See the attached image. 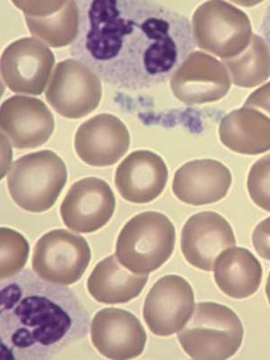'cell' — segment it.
Wrapping results in <instances>:
<instances>
[{
  "label": "cell",
  "instance_id": "6",
  "mask_svg": "<svg viewBox=\"0 0 270 360\" xmlns=\"http://www.w3.org/2000/svg\"><path fill=\"white\" fill-rule=\"evenodd\" d=\"M192 31L197 46L221 60L239 56L249 46L252 37L246 13L219 0L198 6L193 15Z\"/></svg>",
  "mask_w": 270,
  "mask_h": 360
},
{
  "label": "cell",
  "instance_id": "27",
  "mask_svg": "<svg viewBox=\"0 0 270 360\" xmlns=\"http://www.w3.org/2000/svg\"><path fill=\"white\" fill-rule=\"evenodd\" d=\"M243 107L256 109L270 118V82L256 89L247 98Z\"/></svg>",
  "mask_w": 270,
  "mask_h": 360
},
{
  "label": "cell",
  "instance_id": "15",
  "mask_svg": "<svg viewBox=\"0 0 270 360\" xmlns=\"http://www.w3.org/2000/svg\"><path fill=\"white\" fill-rule=\"evenodd\" d=\"M0 127L13 147L35 149L50 139L54 131L53 112L40 99L13 96L1 105Z\"/></svg>",
  "mask_w": 270,
  "mask_h": 360
},
{
  "label": "cell",
  "instance_id": "13",
  "mask_svg": "<svg viewBox=\"0 0 270 360\" xmlns=\"http://www.w3.org/2000/svg\"><path fill=\"white\" fill-rule=\"evenodd\" d=\"M90 336L95 349L105 358L127 360L143 354L147 342L146 329L130 311L105 308L90 323Z\"/></svg>",
  "mask_w": 270,
  "mask_h": 360
},
{
  "label": "cell",
  "instance_id": "29",
  "mask_svg": "<svg viewBox=\"0 0 270 360\" xmlns=\"http://www.w3.org/2000/svg\"><path fill=\"white\" fill-rule=\"evenodd\" d=\"M266 298H268L269 303L270 305V273L268 276V279H266Z\"/></svg>",
  "mask_w": 270,
  "mask_h": 360
},
{
  "label": "cell",
  "instance_id": "18",
  "mask_svg": "<svg viewBox=\"0 0 270 360\" xmlns=\"http://www.w3.org/2000/svg\"><path fill=\"white\" fill-rule=\"evenodd\" d=\"M169 170L162 157L150 150H135L119 164L115 184L121 197L134 204H148L162 194Z\"/></svg>",
  "mask_w": 270,
  "mask_h": 360
},
{
  "label": "cell",
  "instance_id": "21",
  "mask_svg": "<svg viewBox=\"0 0 270 360\" xmlns=\"http://www.w3.org/2000/svg\"><path fill=\"white\" fill-rule=\"evenodd\" d=\"M221 143L243 155H259L270 150V118L256 109L231 112L219 127Z\"/></svg>",
  "mask_w": 270,
  "mask_h": 360
},
{
  "label": "cell",
  "instance_id": "23",
  "mask_svg": "<svg viewBox=\"0 0 270 360\" xmlns=\"http://www.w3.org/2000/svg\"><path fill=\"white\" fill-rule=\"evenodd\" d=\"M234 85L252 89L270 77V50L264 38L252 34L249 46L239 56L221 60Z\"/></svg>",
  "mask_w": 270,
  "mask_h": 360
},
{
  "label": "cell",
  "instance_id": "16",
  "mask_svg": "<svg viewBox=\"0 0 270 360\" xmlns=\"http://www.w3.org/2000/svg\"><path fill=\"white\" fill-rule=\"evenodd\" d=\"M131 138L125 124L111 114H99L79 127L74 147L89 166L104 168L117 163L128 152Z\"/></svg>",
  "mask_w": 270,
  "mask_h": 360
},
{
  "label": "cell",
  "instance_id": "19",
  "mask_svg": "<svg viewBox=\"0 0 270 360\" xmlns=\"http://www.w3.org/2000/svg\"><path fill=\"white\" fill-rule=\"evenodd\" d=\"M233 182L230 169L214 160H195L176 170L172 191L179 200L201 207L226 197Z\"/></svg>",
  "mask_w": 270,
  "mask_h": 360
},
{
  "label": "cell",
  "instance_id": "14",
  "mask_svg": "<svg viewBox=\"0 0 270 360\" xmlns=\"http://www.w3.org/2000/svg\"><path fill=\"white\" fill-rule=\"evenodd\" d=\"M236 234L215 212H201L186 221L181 231V252L186 262L202 271H212L224 250L236 247Z\"/></svg>",
  "mask_w": 270,
  "mask_h": 360
},
{
  "label": "cell",
  "instance_id": "25",
  "mask_svg": "<svg viewBox=\"0 0 270 360\" xmlns=\"http://www.w3.org/2000/svg\"><path fill=\"white\" fill-rule=\"evenodd\" d=\"M247 188L254 204L270 212V154L253 164L248 176Z\"/></svg>",
  "mask_w": 270,
  "mask_h": 360
},
{
  "label": "cell",
  "instance_id": "26",
  "mask_svg": "<svg viewBox=\"0 0 270 360\" xmlns=\"http://www.w3.org/2000/svg\"><path fill=\"white\" fill-rule=\"evenodd\" d=\"M252 244L259 256L270 262V217L260 221L254 229Z\"/></svg>",
  "mask_w": 270,
  "mask_h": 360
},
{
  "label": "cell",
  "instance_id": "8",
  "mask_svg": "<svg viewBox=\"0 0 270 360\" xmlns=\"http://www.w3.org/2000/svg\"><path fill=\"white\" fill-rule=\"evenodd\" d=\"M102 93L101 78L85 63L69 59L57 64L45 98L62 117L80 119L98 108Z\"/></svg>",
  "mask_w": 270,
  "mask_h": 360
},
{
  "label": "cell",
  "instance_id": "20",
  "mask_svg": "<svg viewBox=\"0 0 270 360\" xmlns=\"http://www.w3.org/2000/svg\"><path fill=\"white\" fill-rule=\"evenodd\" d=\"M214 281L224 294L234 299L252 297L262 282L259 260L245 248L224 250L214 264Z\"/></svg>",
  "mask_w": 270,
  "mask_h": 360
},
{
  "label": "cell",
  "instance_id": "2",
  "mask_svg": "<svg viewBox=\"0 0 270 360\" xmlns=\"http://www.w3.org/2000/svg\"><path fill=\"white\" fill-rule=\"evenodd\" d=\"M0 310L1 359H49L89 333L74 292L29 269L2 281Z\"/></svg>",
  "mask_w": 270,
  "mask_h": 360
},
{
  "label": "cell",
  "instance_id": "5",
  "mask_svg": "<svg viewBox=\"0 0 270 360\" xmlns=\"http://www.w3.org/2000/svg\"><path fill=\"white\" fill-rule=\"evenodd\" d=\"M174 224L159 212L135 215L117 238L118 262L137 274H150L165 264L174 252Z\"/></svg>",
  "mask_w": 270,
  "mask_h": 360
},
{
  "label": "cell",
  "instance_id": "28",
  "mask_svg": "<svg viewBox=\"0 0 270 360\" xmlns=\"http://www.w3.org/2000/svg\"><path fill=\"white\" fill-rule=\"evenodd\" d=\"M260 33L262 34L263 38L266 41V44L270 50V3L266 8V11L264 13V15H263V19L262 24H260L259 27Z\"/></svg>",
  "mask_w": 270,
  "mask_h": 360
},
{
  "label": "cell",
  "instance_id": "7",
  "mask_svg": "<svg viewBox=\"0 0 270 360\" xmlns=\"http://www.w3.org/2000/svg\"><path fill=\"white\" fill-rule=\"evenodd\" d=\"M91 260L88 242L72 231L57 229L44 234L35 244L32 266L45 281L62 285L75 284Z\"/></svg>",
  "mask_w": 270,
  "mask_h": 360
},
{
  "label": "cell",
  "instance_id": "3",
  "mask_svg": "<svg viewBox=\"0 0 270 360\" xmlns=\"http://www.w3.org/2000/svg\"><path fill=\"white\" fill-rule=\"evenodd\" d=\"M243 336V323L236 313L214 302L195 304L191 319L178 333L186 354L205 360L231 358L242 347Z\"/></svg>",
  "mask_w": 270,
  "mask_h": 360
},
{
  "label": "cell",
  "instance_id": "12",
  "mask_svg": "<svg viewBox=\"0 0 270 360\" xmlns=\"http://www.w3.org/2000/svg\"><path fill=\"white\" fill-rule=\"evenodd\" d=\"M117 200L110 186L101 179L85 178L74 183L60 205V217L69 229L91 233L110 221Z\"/></svg>",
  "mask_w": 270,
  "mask_h": 360
},
{
  "label": "cell",
  "instance_id": "10",
  "mask_svg": "<svg viewBox=\"0 0 270 360\" xmlns=\"http://www.w3.org/2000/svg\"><path fill=\"white\" fill-rule=\"evenodd\" d=\"M229 72L217 58L202 51H193L170 78L173 95L188 105L220 101L228 94Z\"/></svg>",
  "mask_w": 270,
  "mask_h": 360
},
{
  "label": "cell",
  "instance_id": "9",
  "mask_svg": "<svg viewBox=\"0 0 270 360\" xmlns=\"http://www.w3.org/2000/svg\"><path fill=\"white\" fill-rule=\"evenodd\" d=\"M54 63L53 51L43 41L21 38L3 51L2 79L17 94L40 96L49 82Z\"/></svg>",
  "mask_w": 270,
  "mask_h": 360
},
{
  "label": "cell",
  "instance_id": "22",
  "mask_svg": "<svg viewBox=\"0 0 270 360\" xmlns=\"http://www.w3.org/2000/svg\"><path fill=\"white\" fill-rule=\"evenodd\" d=\"M149 274L130 272L112 255L101 260L92 270L88 279V290L98 303H128L139 297L146 287Z\"/></svg>",
  "mask_w": 270,
  "mask_h": 360
},
{
  "label": "cell",
  "instance_id": "4",
  "mask_svg": "<svg viewBox=\"0 0 270 360\" xmlns=\"http://www.w3.org/2000/svg\"><path fill=\"white\" fill-rule=\"evenodd\" d=\"M68 179L65 163L50 150L27 154L13 162L6 184L22 210L43 213L53 207Z\"/></svg>",
  "mask_w": 270,
  "mask_h": 360
},
{
  "label": "cell",
  "instance_id": "17",
  "mask_svg": "<svg viewBox=\"0 0 270 360\" xmlns=\"http://www.w3.org/2000/svg\"><path fill=\"white\" fill-rule=\"evenodd\" d=\"M24 12L32 35L48 46L72 44L79 32L80 12L77 1H12Z\"/></svg>",
  "mask_w": 270,
  "mask_h": 360
},
{
  "label": "cell",
  "instance_id": "1",
  "mask_svg": "<svg viewBox=\"0 0 270 360\" xmlns=\"http://www.w3.org/2000/svg\"><path fill=\"white\" fill-rule=\"evenodd\" d=\"M78 37L70 53L115 88H153L173 73L197 47L191 22L153 0L77 1Z\"/></svg>",
  "mask_w": 270,
  "mask_h": 360
},
{
  "label": "cell",
  "instance_id": "11",
  "mask_svg": "<svg viewBox=\"0 0 270 360\" xmlns=\"http://www.w3.org/2000/svg\"><path fill=\"white\" fill-rule=\"evenodd\" d=\"M195 295L182 276L160 278L148 292L143 304V319L150 332L169 337L180 332L194 311Z\"/></svg>",
  "mask_w": 270,
  "mask_h": 360
},
{
  "label": "cell",
  "instance_id": "24",
  "mask_svg": "<svg viewBox=\"0 0 270 360\" xmlns=\"http://www.w3.org/2000/svg\"><path fill=\"white\" fill-rule=\"evenodd\" d=\"M0 276L1 281L19 274L27 264L30 247L27 239L11 228L0 229Z\"/></svg>",
  "mask_w": 270,
  "mask_h": 360
}]
</instances>
